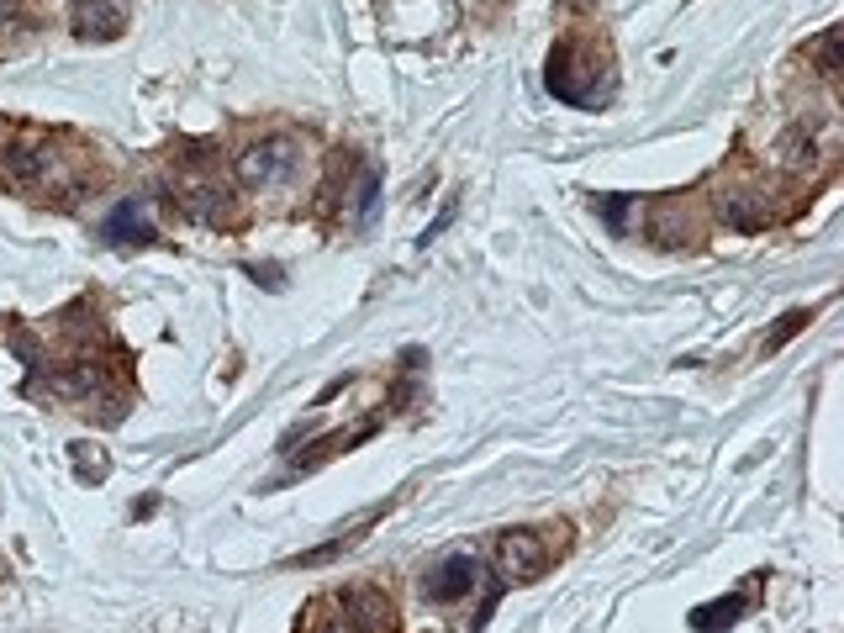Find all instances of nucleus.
Instances as JSON below:
<instances>
[{
  "instance_id": "obj_6",
  "label": "nucleus",
  "mask_w": 844,
  "mask_h": 633,
  "mask_svg": "<svg viewBox=\"0 0 844 633\" xmlns=\"http://www.w3.org/2000/svg\"><path fill=\"white\" fill-rule=\"evenodd\" d=\"M111 244H153V222H148V201H121L117 212L106 217V227H100Z\"/></svg>"
},
{
  "instance_id": "obj_3",
  "label": "nucleus",
  "mask_w": 844,
  "mask_h": 633,
  "mask_svg": "<svg viewBox=\"0 0 844 633\" xmlns=\"http://www.w3.org/2000/svg\"><path fill=\"white\" fill-rule=\"evenodd\" d=\"M481 586V565H476V555H464V549H455V555H444V560L423 576V602H434V608H455V602H464L470 591Z\"/></svg>"
},
{
  "instance_id": "obj_9",
  "label": "nucleus",
  "mask_w": 844,
  "mask_h": 633,
  "mask_svg": "<svg viewBox=\"0 0 844 633\" xmlns=\"http://www.w3.org/2000/svg\"><path fill=\"white\" fill-rule=\"evenodd\" d=\"M180 206H185L195 222L227 217V195H222V185H191V191H180Z\"/></svg>"
},
{
  "instance_id": "obj_2",
  "label": "nucleus",
  "mask_w": 844,
  "mask_h": 633,
  "mask_svg": "<svg viewBox=\"0 0 844 633\" xmlns=\"http://www.w3.org/2000/svg\"><path fill=\"white\" fill-rule=\"evenodd\" d=\"M238 180L254 191H275V185H296L301 180V143L296 138H265V143L238 153Z\"/></svg>"
},
{
  "instance_id": "obj_7",
  "label": "nucleus",
  "mask_w": 844,
  "mask_h": 633,
  "mask_svg": "<svg viewBox=\"0 0 844 633\" xmlns=\"http://www.w3.org/2000/svg\"><path fill=\"white\" fill-rule=\"evenodd\" d=\"M49 174V148L43 143H6V180L38 185Z\"/></svg>"
},
{
  "instance_id": "obj_17",
  "label": "nucleus",
  "mask_w": 844,
  "mask_h": 633,
  "mask_svg": "<svg viewBox=\"0 0 844 633\" xmlns=\"http://www.w3.org/2000/svg\"><path fill=\"white\" fill-rule=\"evenodd\" d=\"M449 222H455V206H444V212H438V222H434V227H428V233H423V238H438V233H444Z\"/></svg>"
},
{
  "instance_id": "obj_4",
  "label": "nucleus",
  "mask_w": 844,
  "mask_h": 633,
  "mask_svg": "<svg viewBox=\"0 0 844 633\" xmlns=\"http://www.w3.org/2000/svg\"><path fill=\"white\" fill-rule=\"evenodd\" d=\"M544 565H549V544H544V534L512 528V534L496 538V570H502L506 581H533V576H544Z\"/></svg>"
},
{
  "instance_id": "obj_14",
  "label": "nucleus",
  "mask_w": 844,
  "mask_h": 633,
  "mask_svg": "<svg viewBox=\"0 0 844 633\" xmlns=\"http://www.w3.org/2000/svg\"><path fill=\"white\" fill-rule=\"evenodd\" d=\"M628 206H633L628 195H602V201H597V212H602V217L612 222V233H623V217H628Z\"/></svg>"
},
{
  "instance_id": "obj_5",
  "label": "nucleus",
  "mask_w": 844,
  "mask_h": 633,
  "mask_svg": "<svg viewBox=\"0 0 844 633\" xmlns=\"http://www.w3.org/2000/svg\"><path fill=\"white\" fill-rule=\"evenodd\" d=\"M70 26L74 37H85V43H111L127 26V6L121 0H74Z\"/></svg>"
},
{
  "instance_id": "obj_1",
  "label": "nucleus",
  "mask_w": 844,
  "mask_h": 633,
  "mask_svg": "<svg viewBox=\"0 0 844 633\" xmlns=\"http://www.w3.org/2000/svg\"><path fill=\"white\" fill-rule=\"evenodd\" d=\"M549 90H555L565 106H580V111H597L607 100V90H612V79H607L602 69H597V58H591V49L586 43H559L555 53H549Z\"/></svg>"
},
{
  "instance_id": "obj_16",
  "label": "nucleus",
  "mask_w": 844,
  "mask_h": 633,
  "mask_svg": "<svg viewBox=\"0 0 844 633\" xmlns=\"http://www.w3.org/2000/svg\"><path fill=\"white\" fill-rule=\"evenodd\" d=\"M797 328H808V312H787V322H781V328H776L771 339H766V348H781V343L792 339Z\"/></svg>"
},
{
  "instance_id": "obj_12",
  "label": "nucleus",
  "mask_w": 844,
  "mask_h": 633,
  "mask_svg": "<svg viewBox=\"0 0 844 633\" xmlns=\"http://www.w3.org/2000/svg\"><path fill=\"white\" fill-rule=\"evenodd\" d=\"M724 217L734 222V227H745V233H749V227H760V222H766V212H755V206H749L745 195L734 191V195H728V201H724Z\"/></svg>"
},
{
  "instance_id": "obj_10",
  "label": "nucleus",
  "mask_w": 844,
  "mask_h": 633,
  "mask_svg": "<svg viewBox=\"0 0 844 633\" xmlns=\"http://www.w3.org/2000/svg\"><path fill=\"white\" fill-rule=\"evenodd\" d=\"M749 608V597H728V602H707V608L692 612V629L697 633H718L728 623H739V612Z\"/></svg>"
},
{
  "instance_id": "obj_18",
  "label": "nucleus",
  "mask_w": 844,
  "mask_h": 633,
  "mask_svg": "<svg viewBox=\"0 0 844 633\" xmlns=\"http://www.w3.org/2000/svg\"><path fill=\"white\" fill-rule=\"evenodd\" d=\"M11 6H17V0H0V22H6V17H11Z\"/></svg>"
},
{
  "instance_id": "obj_11",
  "label": "nucleus",
  "mask_w": 844,
  "mask_h": 633,
  "mask_svg": "<svg viewBox=\"0 0 844 633\" xmlns=\"http://www.w3.org/2000/svg\"><path fill=\"white\" fill-rule=\"evenodd\" d=\"M74 470H79V481H106V470H111V460L100 454L96 443H74Z\"/></svg>"
},
{
  "instance_id": "obj_13",
  "label": "nucleus",
  "mask_w": 844,
  "mask_h": 633,
  "mask_svg": "<svg viewBox=\"0 0 844 633\" xmlns=\"http://www.w3.org/2000/svg\"><path fill=\"white\" fill-rule=\"evenodd\" d=\"M813 53H819V69L823 74H840V26H829L819 43H813Z\"/></svg>"
},
{
  "instance_id": "obj_15",
  "label": "nucleus",
  "mask_w": 844,
  "mask_h": 633,
  "mask_svg": "<svg viewBox=\"0 0 844 633\" xmlns=\"http://www.w3.org/2000/svg\"><path fill=\"white\" fill-rule=\"evenodd\" d=\"M375 191H381V180H375V170L360 174V195H354V212L360 217H370V206H375Z\"/></svg>"
},
{
  "instance_id": "obj_8",
  "label": "nucleus",
  "mask_w": 844,
  "mask_h": 633,
  "mask_svg": "<svg viewBox=\"0 0 844 633\" xmlns=\"http://www.w3.org/2000/svg\"><path fill=\"white\" fill-rule=\"evenodd\" d=\"M781 153H776V164H781V170L787 174H802V170H813V159H819V153H813V132H808V127L797 122V127H787V132H781Z\"/></svg>"
}]
</instances>
